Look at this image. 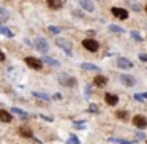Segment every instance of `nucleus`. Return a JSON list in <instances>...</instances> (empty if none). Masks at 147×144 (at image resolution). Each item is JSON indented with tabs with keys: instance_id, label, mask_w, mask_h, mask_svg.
<instances>
[{
	"instance_id": "obj_1",
	"label": "nucleus",
	"mask_w": 147,
	"mask_h": 144,
	"mask_svg": "<svg viewBox=\"0 0 147 144\" xmlns=\"http://www.w3.org/2000/svg\"><path fill=\"white\" fill-rule=\"evenodd\" d=\"M82 46L87 49L89 52H96L100 49V43L96 41V40H93V38H86V40H82Z\"/></svg>"
},
{
	"instance_id": "obj_2",
	"label": "nucleus",
	"mask_w": 147,
	"mask_h": 144,
	"mask_svg": "<svg viewBox=\"0 0 147 144\" xmlns=\"http://www.w3.org/2000/svg\"><path fill=\"white\" fill-rule=\"evenodd\" d=\"M26 65H29V67L33 68V70H41L43 68V62L40 60V59H36V57H32V55L26 57Z\"/></svg>"
},
{
	"instance_id": "obj_3",
	"label": "nucleus",
	"mask_w": 147,
	"mask_h": 144,
	"mask_svg": "<svg viewBox=\"0 0 147 144\" xmlns=\"http://www.w3.org/2000/svg\"><path fill=\"white\" fill-rule=\"evenodd\" d=\"M55 45L59 46V48H62V49H65V54L67 55H71L73 52H71V43L70 41H67V40H62V38H55Z\"/></svg>"
},
{
	"instance_id": "obj_4",
	"label": "nucleus",
	"mask_w": 147,
	"mask_h": 144,
	"mask_svg": "<svg viewBox=\"0 0 147 144\" xmlns=\"http://www.w3.org/2000/svg\"><path fill=\"white\" fill-rule=\"evenodd\" d=\"M59 82L65 87H74L76 86V78H71V76H68V74H62V76L59 78Z\"/></svg>"
},
{
	"instance_id": "obj_5",
	"label": "nucleus",
	"mask_w": 147,
	"mask_h": 144,
	"mask_svg": "<svg viewBox=\"0 0 147 144\" xmlns=\"http://www.w3.org/2000/svg\"><path fill=\"white\" fill-rule=\"evenodd\" d=\"M35 48L38 49L40 52L46 54V52L49 51V43L46 41L45 38H36V40H35Z\"/></svg>"
},
{
	"instance_id": "obj_6",
	"label": "nucleus",
	"mask_w": 147,
	"mask_h": 144,
	"mask_svg": "<svg viewBox=\"0 0 147 144\" xmlns=\"http://www.w3.org/2000/svg\"><path fill=\"white\" fill-rule=\"evenodd\" d=\"M115 64H117V67H119V68H122V70H130V68H133V67H134L133 62H131L130 59H125V57H119Z\"/></svg>"
},
{
	"instance_id": "obj_7",
	"label": "nucleus",
	"mask_w": 147,
	"mask_h": 144,
	"mask_svg": "<svg viewBox=\"0 0 147 144\" xmlns=\"http://www.w3.org/2000/svg\"><path fill=\"white\" fill-rule=\"evenodd\" d=\"M119 79H120V82L123 84V86H127V87L136 86V79H134L131 74H120V76H119Z\"/></svg>"
},
{
	"instance_id": "obj_8",
	"label": "nucleus",
	"mask_w": 147,
	"mask_h": 144,
	"mask_svg": "<svg viewBox=\"0 0 147 144\" xmlns=\"http://www.w3.org/2000/svg\"><path fill=\"white\" fill-rule=\"evenodd\" d=\"M111 13L114 14L115 18H119V19H122V21H125L130 14H128V10H125V8H117V7H114L111 10Z\"/></svg>"
},
{
	"instance_id": "obj_9",
	"label": "nucleus",
	"mask_w": 147,
	"mask_h": 144,
	"mask_svg": "<svg viewBox=\"0 0 147 144\" xmlns=\"http://www.w3.org/2000/svg\"><path fill=\"white\" fill-rule=\"evenodd\" d=\"M133 124H134V127H138V128H147L146 116H141V114L134 116V117H133Z\"/></svg>"
},
{
	"instance_id": "obj_10",
	"label": "nucleus",
	"mask_w": 147,
	"mask_h": 144,
	"mask_svg": "<svg viewBox=\"0 0 147 144\" xmlns=\"http://www.w3.org/2000/svg\"><path fill=\"white\" fill-rule=\"evenodd\" d=\"M105 101L108 103L109 106H115V105L119 103V97L114 95V93H109V92H108V93L105 95Z\"/></svg>"
},
{
	"instance_id": "obj_11",
	"label": "nucleus",
	"mask_w": 147,
	"mask_h": 144,
	"mask_svg": "<svg viewBox=\"0 0 147 144\" xmlns=\"http://www.w3.org/2000/svg\"><path fill=\"white\" fill-rule=\"evenodd\" d=\"M79 5H81V8H84V10L89 11V13H92V11L95 10V5H93V2H90V0H79Z\"/></svg>"
},
{
	"instance_id": "obj_12",
	"label": "nucleus",
	"mask_w": 147,
	"mask_h": 144,
	"mask_svg": "<svg viewBox=\"0 0 147 144\" xmlns=\"http://www.w3.org/2000/svg\"><path fill=\"white\" fill-rule=\"evenodd\" d=\"M93 84H95L96 87H105L106 84H108V78L103 76V74H98V76L93 79Z\"/></svg>"
},
{
	"instance_id": "obj_13",
	"label": "nucleus",
	"mask_w": 147,
	"mask_h": 144,
	"mask_svg": "<svg viewBox=\"0 0 147 144\" xmlns=\"http://www.w3.org/2000/svg\"><path fill=\"white\" fill-rule=\"evenodd\" d=\"M0 120L5 122V124H10V122L13 120V116L8 111H5V109H0Z\"/></svg>"
},
{
	"instance_id": "obj_14",
	"label": "nucleus",
	"mask_w": 147,
	"mask_h": 144,
	"mask_svg": "<svg viewBox=\"0 0 147 144\" xmlns=\"http://www.w3.org/2000/svg\"><path fill=\"white\" fill-rule=\"evenodd\" d=\"M19 135L22 138H33V131H32V128H29V127H19Z\"/></svg>"
},
{
	"instance_id": "obj_15",
	"label": "nucleus",
	"mask_w": 147,
	"mask_h": 144,
	"mask_svg": "<svg viewBox=\"0 0 147 144\" xmlns=\"http://www.w3.org/2000/svg\"><path fill=\"white\" fill-rule=\"evenodd\" d=\"M48 7L51 10H60L63 7V2L62 0H48Z\"/></svg>"
},
{
	"instance_id": "obj_16",
	"label": "nucleus",
	"mask_w": 147,
	"mask_h": 144,
	"mask_svg": "<svg viewBox=\"0 0 147 144\" xmlns=\"http://www.w3.org/2000/svg\"><path fill=\"white\" fill-rule=\"evenodd\" d=\"M41 62H43V64L51 65V67H60V62H59V60H55V59H52V57H48V55H45Z\"/></svg>"
},
{
	"instance_id": "obj_17",
	"label": "nucleus",
	"mask_w": 147,
	"mask_h": 144,
	"mask_svg": "<svg viewBox=\"0 0 147 144\" xmlns=\"http://www.w3.org/2000/svg\"><path fill=\"white\" fill-rule=\"evenodd\" d=\"M8 19H10V13H8V10L0 8V26H2L3 22H7Z\"/></svg>"
},
{
	"instance_id": "obj_18",
	"label": "nucleus",
	"mask_w": 147,
	"mask_h": 144,
	"mask_svg": "<svg viewBox=\"0 0 147 144\" xmlns=\"http://www.w3.org/2000/svg\"><path fill=\"white\" fill-rule=\"evenodd\" d=\"M81 68H82V70H89V71H100V68L96 67V65H93V64H87V62H84V64L81 65Z\"/></svg>"
},
{
	"instance_id": "obj_19",
	"label": "nucleus",
	"mask_w": 147,
	"mask_h": 144,
	"mask_svg": "<svg viewBox=\"0 0 147 144\" xmlns=\"http://www.w3.org/2000/svg\"><path fill=\"white\" fill-rule=\"evenodd\" d=\"M33 97H36V98H41V100H45V101H49L51 100V95H48V93H45V92H33Z\"/></svg>"
},
{
	"instance_id": "obj_20",
	"label": "nucleus",
	"mask_w": 147,
	"mask_h": 144,
	"mask_svg": "<svg viewBox=\"0 0 147 144\" xmlns=\"http://www.w3.org/2000/svg\"><path fill=\"white\" fill-rule=\"evenodd\" d=\"M0 35H5V37H8V38H11V37H13V32H11L8 27L0 26Z\"/></svg>"
},
{
	"instance_id": "obj_21",
	"label": "nucleus",
	"mask_w": 147,
	"mask_h": 144,
	"mask_svg": "<svg viewBox=\"0 0 147 144\" xmlns=\"http://www.w3.org/2000/svg\"><path fill=\"white\" fill-rule=\"evenodd\" d=\"M11 112H13V114H18L19 117H27V112H24L22 109H19V108H13Z\"/></svg>"
},
{
	"instance_id": "obj_22",
	"label": "nucleus",
	"mask_w": 147,
	"mask_h": 144,
	"mask_svg": "<svg viewBox=\"0 0 147 144\" xmlns=\"http://www.w3.org/2000/svg\"><path fill=\"white\" fill-rule=\"evenodd\" d=\"M62 30H63V27H59V26H51V27H49V32H51V33H54V35L60 33Z\"/></svg>"
},
{
	"instance_id": "obj_23",
	"label": "nucleus",
	"mask_w": 147,
	"mask_h": 144,
	"mask_svg": "<svg viewBox=\"0 0 147 144\" xmlns=\"http://www.w3.org/2000/svg\"><path fill=\"white\" fill-rule=\"evenodd\" d=\"M109 30H111V32H115V33H123V32H125V30L122 29V27L114 26V24H111V26H109Z\"/></svg>"
},
{
	"instance_id": "obj_24",
	"label": "nucleus",
	"mask_w": 147,
	"mask_h": 144,
	"mask_svg": "<svg viewBox=\"0 0 147 144\" xmlns=\"http://www.w3.org/2000/svg\"><path fill=\"white\" fill-rule=\"evenodd\" d=\"M115 116H117L120 120H127V119H128V112L127 111H117V112H115Z\"/></svg>"
},
{
	"instance_id": "obj_25",
	"label": "nucleus",
	"mask_w": 147,
	"mask_h": 144,
	"mask_svg": "<svg viewBox=\"0 0 147 144\" xmlns=\"http://www.w3.org/2000/svg\"><path fill=\"white\" fill-rule=\"evenodd\" d=\"M128 5H130V7L133 8L134 11H141V5H138L134 0H128Z\"/></svg>"
},
{
	"instance_id": "obj_26",
	"label": "nucleus",
	"mask_w": 147,
	"mask_h": 144,
	"mask_svg": "<svg viewBox=\"0 0 147 144\" xmlns=\"http://www.w3.org/2000/svg\"><path fill=\"white\" fill-rule=\"evenodd\" d=\"M109 141H112V143H119V144H136V143H130V141H125V139H119V138H112V139H109Z\"/></svg>"
},
{
	"instance_id": "obj_27",
	"label": "nucleus",
	"mask_w": 147,
	"mask_h": 144,
	"mask_svg": "<svg viewBox=\"0 0 147 144\" xmlns=\"http://www.w3.org/2000/svg\"><path fill=\"white\" fill-rule=\"evenodd\" d=\"M131 38H133L134 41H142V37H141L136 30H133V32H131Z\"/></svg>"
},
{
	"instance_id": "obj_28",
	"label": "nucleus",
	"mask_w": 147,
	"mask_h": 144,
	"mask_svg": "<svg viewBox=\"0 0 147 144\" xmlns=\"http://www.w3.org/2000/svg\"><path fill=\"white\" fill-rule=\"evenodd\" d=\"M70 144H81V143H79V139H78L74 135H71L70 136Z\"/></svg>"
},
{
	"instance_id": "obj_29",
	"label": "nucleus",
	"mask_w": 147,
	"mask_h": 144,
	"mask_svg": "<svg viewBox=\"0 0 147 144\" xmlns=\"http://www.w3.org/2000/svg\"><path fill=\"white\" fill-rule=\"evenodd\" d=\"M134 100H136V101H139V103H144V97L139 95V93H136V95H134Z\"/></svg>"
},
{
	"instance_id": "obj_30",
	"label": "nucleus",
	"mask_w": 147,
	"mask_h": 144,
	"mask_svg": "<svg viewBox=\"0 0 147 144\" xmlns=\"http://www.w3.org/2000/svg\"><path fill=\"white\" fill-rule=\"evenodd\" d=\"M84 125H86V122H82V120H81V122H74V127H78V128H82Z\"/></svg>"
},
{
	"instance_id": "obj_31",
	"label": "nucleus",
	"mask_w": 147,
	"mask_h": 144,
	"mask_svg": "<svg viewBox=\"0 0 147 144\" xmlns=\"http://www.w3.org/2000/svg\"><path fill=\"white\" fill-rule=\"evenodd\" d=\"M89 111H90V112H98V108L92 105V106H90V108H89Z\"/></svg>"
},
{
	"instance_id": "obj_32",
	"label": "nucleus",
	"mask_w": 147,
	"mask_h": 144,
	"mask_svg": "<svg viewBox=\"0 0 147 144\" xmlns=\"http://www.w3.org/2000/svg\"><path fill=\"white\" fill-rule=\"evenodd\" d=\"M139 59L142 62H147V54H139Z\"/></svg>"
},
{
	"instance_id": "obj_33",
	"label": "nucleus",
	"mask_w": 147,
	"mask_h": 144,
	"mask_svg": "<svg viewBox=\"0 0 147 144\" xmlns=\"http://www.w3.org/2000/svg\"><path fill=\"white\" fill-rule=\"evenodd\" d=\"M73 14H74V16H78V18H82V13H81V11H76V10H74Z\"/></svg>"
},
{
	"instance_id": "obj_34",
	"label": "nucleus",
	"mask_w": 147,
	"mask_h": 144,
	"mask_svg": "<svg viewBox=\"0 0 147 144\" xmlns=\"http://www.w3.org/2000/svg\"><path fill=\"white\" fill-rule=\"evenodd\" d=\"M136 136L139 138V139H146V135H144V133H138Z\"/></svg>"
},
{
	"instance_id": "obj_35",
	"label": "nucleus",
	"mask_w": 147,
	"mask_h": 144,
	"mask_svg": "<svg viewBox=\"0 0 147 144\" xmlns=\"http://www.w3.org/2000/svg\"><path fill=\"white\" fill-rule=\"evenodd\" d=\"M5 60V54H3V51H0V62H3Z\"/></svg>"
},
{
	"instance_id": "obj_36",
	"label": "nucleus",
	"mask_w": 147,
	"mask_h": 144,
	"mask_svg": "<svg viewBox=\"0 0 147 144\" xmlns=\"http://www.w3.org/2000/svg\"><path fill=\"white\" fill-rule=\"evenodd\" d=\"M142 97H144V98H146V100H147V92H146V93H144V95H142Z\"/></svg>"
},
{
	"instance_id": "obj_37",
	"label": "nucleus",
	"mask_w": 147,
	"mask_h": 144,
	"mask_svg": "<svg viewBox=\"0 0 147 144\" xmlns=\"http://www.w3.org/2000/svg\"><path fill=\"white\" fill-rule=\"evenodd\" d=\"M146 13H147V5H146Z\"/></svg>"
}]
</instances>
